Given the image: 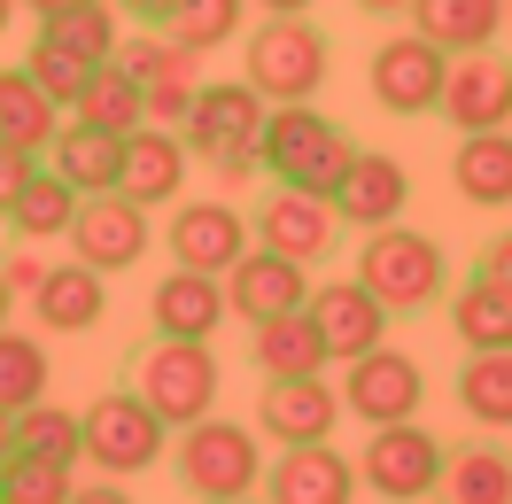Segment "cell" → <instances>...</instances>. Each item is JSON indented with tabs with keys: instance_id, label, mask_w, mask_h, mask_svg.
Wrapping results in <instances>:
<instances>
[{
	"instance_id": "6da1fadb",
	"label": "cell",
	"mask_w": 512,
	"mask_h": 504,
	"mask_svg": "<svg viewBox=\"0 0 512 504\" xmlns=\"http://www.w3.org/2000/svg\"><path fill=\"white\" fill-rule=\"evenodd\" d=\"M256 156L272 171V187L326 194V202H334V187H342V171H350V156H357V140L334 125V117H319L311 101H295V109H272V117H264Z\"/></svg>"
},
{
	"instance_id": "7a4b0ae2",
	"label": "cell",
	"mask_w": 512,
	"mask_h": 504,
	"mask_svg": "<svg viewBox=\"0 0 512 504\" xmlns=\"http://www.w3.org/2000/svg\"><path fill=\"white\" fill-rule=\"evenodd\" d=\"M381 311H427L450 287V256L435 249V233H412V225H388V233H365V256L350 272Z\"/></svg>"
},
{
	"instance_id": "3957f363",
	"label": "cell",
	"mask_w": 512,
	"mask_h": 504,
	"mask_svg": "<svg viewBox=\"0 0 512 504\" xmlns=\"http://www.w3.org/2000/svg\"><path fill=\"white\" fill-rule=\"evenodd\" d=\"M264 109H295L326 86V32L311 16H264L249 39V78H241Z\"/></svg>"
},
{
	"instance_id": "277c9868",
	"label": "cell",
	"mask_w": 512,
	"mask_h": 504,
	"mask_svg": "<svg viewBox=\"0 0 512 504\" xmlns=\"http://www.w3.org/2000/svg\"><path fill=\"white\" fill-rule=\"evenodd\" d=\"M171 458H179V481H187L202 504H233V497H256V489H264V442H249V427H233L218 411L171 442Z\"/></svg>"
},
{
	"instance_id": "5b68a950",
	"label": "cell",
	"mask_w": 512,
	"mask_h": 504,
	"mask_svg": "<svg viewBox=\"0 0 512 504\" xmlns=\"http://www.w3.org/2000/svg\"><path fill=\"white\" fill-rule=\"evenodd\" d=\"M132 380H140L132 396L156 411L171 435H187V427H202L218 411V357H210V342H156Z\"/></svg>"
},
{
	"instance_id": "8992f818",
	"label": "cell",
	"mask_w": 512,
	"mask_h": 504,
	"mask_svg": "<svg viewBox=\"0 0 512 504\" xmlns=\"http://www.w3.org/2000/svg\"><path fill=\"white\" fill-rule=\"evenodd\" d=\"M78 435H86V466H101V481H132V473H148L171 450V427L140 396H125V388L94 396L78 411Z\"/></svg>"
},
{
	"instance_id": "52a82bcc",
	"label": "cell",
	"mask_w": 512,
	"mask_h": 504,
	"mask_svg": "<svg viewBox=\"0 0 512 504\" xmlns=\"http://www.w3.org/2000/svg\"><path fill=\"white\" fill-rule=\"evenodd\" d=\"M443 442L427 435L419 419H404V427H373V442L357 450L350 466H357V481L373 489V497H388V504H419V497H435V481H443Z\"/></svg>"
},
{
	"instance_id": "ba28073f",
	"label": "cell",
	"mask_w": 512,
	"mask_h": 504,
	"mask_svg": "<svg viewBox=\"0 0 512 504\" xmlns=\"http://www.w3.org/2000/svg\"><path fill=\"white\" fill-rule=\"evenodd\" d=\"M334 396H342V411L365 419V427H404V419H419V404H427V373H419V357L381 342V349H365L357 365H342Z\"/></svg>"
},
{
	"instance_id": "9c48e42d",
	"label": "cell",
	"mask_w": 512,
	"mask_h": 504,
	"mask_svg": "<svg viewBox=\"0 0 512 504\" xmlns=\"http://www.w3.org/2000/svg\"><path fill=\"white\" fill-rule=\"evenodd\" d=\"M148 210L140 202H125V194H86L78 202V218H70V256L86 264V272H132L140 256H148Z\"/></svg>"
},
{
	"instance_id": "30bf717a",
	"label": "cell",
	"mask_w": 512,
	"mask_h": 504,
	"mask_svg": "<svg viewBox=\"0 0 512 504\" xmlns=\"http://www.w3.org/2000/svg\"><path fill=\"white\" fill-rule=\"evenodd\" d=\"M443 78H450V55L443 47H427L419 32H396L373 47V101H381L388 117H427L435 101H443Z\"/></svg>"
},
{
	"instance_id": "8fae6325",
	"label": "cell",
	"mask_w": 512,
	"mask_h": 504,
	"mask_svg": "<svg viewBox=\"0 0 512 504\" xmlns=\"http://www.w3.org/2000/svg\"><path fill=\"white\" fill-rule=\"evenodd\" d=\"M163 249L179 256V272H210L225 280L241 256H249V218L233 202H179L163 225Z\"/></svg>"
},
{
	"instance_id": "7c38bea8",
	"label": "cell",
	"mask_w": 512,
	"mask_h": 504,
	"mask_svg": "<svg viewBox=\"0 0 512 504\" xmlns=\"http://www.w3.org/2000/svg\"><path fill=\"white\" fill-rule=\"evenodd\" d=\"M303 318H311V334H319L326 365H357L365 349H381V342H388V311H381V303H373L357 280H326V287H311Z\"/></svg>"
},
{
	"instance_id": "4fadbf2b",
	"label": "cell",
	"mask_w": 512,
	"mask_h": 504,
	"mask_svg": "<svg viewBox=\"0 0 512 504\" xmlns=\"http://www.w3.org/2000/svg\"><path fill=\"white\" fill-rule=\"evenodd\" d=\"M334 233H342V218H334V202H326V194L272 187L264 202H256V249L288 256V264H303V272L334 249Z\"/></svg>"
},
{
	"instance_id": "5bb4252c",
	"label": "cell",
	"mask_w": 512,
	"mask_h": 504,
	"mask_svg": "<svg viewBox=\"0 0 512 504\" xmlns=\"http://www.w3.org/2000/svg\"><path fill=\"white\" fill-rule=\"evenodd\" d=\"M404 202H412V171L381 148H357L342 187H334V218L357 233H388V225H404Z\"/></svg>"
},
{
	"instance_id": "9a60e30c",
	"label": "cell",
	"mask_w": 512,
	"mask_h": 504,
	"mask_svg": "<svg viewBox=\"0 0 512 504\" xmlns=\"http://www.w3.org/2000/svg\"><path fill=\"white\" fill-rule=\"evenodd\" d=\"M264 101L241 86V78H218V86H194V109H187V156H210L218 163L225 148H256V132H264Z\"/></svg>"
},
{
	"instance_id": "2e32d148",
	"label": "cell",
	"mask_w": 512,
	"mask_h": 504,
	"mask_svg": "<svg viewBox=\"0 0 512 504\" xmlns=\"http://www.w3.org/2000/svg\"><path fill=\"white\" fill-rule=\"evenodd\" d=\"M435 109H443L458 132H505L512 125V63L497 47H489V55H458Z\"/></svg>"
},
{
	"instance_id": "e0dca14e",
	"label": "cell",
	"mask_w": 512,
	"mask_h": 504,
	"mask_svg": "<svg viewBox=\"0 0 512 504\" xmlns=\"http://www.w3.org/2000/svg\"><path fill=\"white\" fill-rule=\"evenodd\" d=\"M311 303V272L303 264H288V256L272 249H249L233 272H225V311L249 318V326H264V318H288Z\"/></svg>"
},
{
	"instance_id": "ac0fdd59",
	"label": "cell",
	"mask_w": 512,
	"mask_h": 504,
	"mask_svg": "<svg viewBox=\"0 0 512 504\" xmlns=\"http://www.w3.org/2000/svg\"><path fill=\"white\" fill-rule=\"evenodd\" d=\"M350 497H357V466L334 442H295L264 473V504H350Z\"/></svg>"
},
{
	"instance_id": "d6986e66",
	"label": "cell",
	"mask_w": 512,
	"mask_h": 504,
	"mask_svg": "<svg viewBox=\"0 0 512 504\" xmlns=\"http://www.w3.org/2000/svg\"><path fill=\"white\" fill-rule=\"evenodd\" d=\"M334 419H342V396H334V380H264V396H256V427L272 442H326L334 435Z\"/></svg>"
},
{
	"instance_id": "ffe728a7",
	"label": "cell",
	"mask_w": 512,
	"mask_h": 504,
	"mask_svg": "<svg viewBox=\"0 0 512 504\" xmlns=\"http://www.w3.org/2000/svg\"><path fill=\"white\" fill-rule=\"evenodd\" d=\"M148 318H156V342H210L225 318V280L210 272H163L156 295H148Z\"/></svg>"
},
{
	"instance_id": "44dd1931",
	"label": "cell",
	"mask_w": 512,
	"mask_h": 504,
	"mask_svg": "<svg viewBox=\"0 0 512 504\" xmlns=\"http://www.w3.org/2000/svg\"><path fill=\"white\" fill-rule=\"evenodd\" d=\"M117 194H125V202H140V210H156V202H179V194H187V140H179V132H156V125L125 132Z\"/></svg>"
},
{
	"instance_id": "7402d4cb",
	"label": "cell",
	"mask_w": 512,
	"mask_h": 504,
	"mask_svg": "<svg viewBox=\"0 0 512 504\" xmlns=\"http://www.w3.org/2000/svg\"><path fill=\"white\" fill-rule=\"evenodd\" d=\"M404 16H412V32L427 47H443L450 63L458 55H489L497 32H505V0H412Z\"/></svg>"
},
{
	"instance_id": "603a6c76",
	"label": "cell",
	"mask_w": 512,
	"mask_h": 504,
	"mask_svg": "<svg viewBox=\"0 0 512 504\" xmlns=\"http://www.w3.org/2000/svg\"><path fill=\"white\" fill-rule=\"evenodd\" d=\"M32 318L47 326V334H86V326H101V318H109V280H101V272H86V264L70 256V264H55V272H47V287L32 295Z\"/></svg>"
},
{
	"instance_id": "cb8c5ba5",
	"label": "cell",
	"mask_w": 512,
	"mask_h": 504,
	"mask_svg": "<svg viewBox=\"0 0 512 504\" xmlns=\"http://www.w3.org/2000/svg\"><path fill=\"white\" fill-rule=\"evenodd\" d=\"M117 163H125V140H109L94 125H63L55 148H47V171L70 194H117Z\"/></svg>"
},
{
	"instance_id": "d4e9b609",
	"label": "cell",
	"mask_w": 512,
	"mask_h": 504,
	"mask_svg": "<svg viewBox=\"0 0 512 504\" xmlns=\"http://www.w3.org/2000/svg\"><path fill=\"white\" fill-rule=\"evenodd\" d=\"M55 132H63V109L32 86V70H0V148H24L47 163Z\"/></svg>"
},
{
	"instance_id": "484cf974",
	"label": "cell",
	"mask_w": 512,
	"mask_h": 504,
	"mask_svg": "<svg viewBox=\"0 0 512 504\" xmlns=\"http://www.w3.org/2000/svg\"><path fill=\"white\" fill-rule=\"evenodd\" d=\"M249 357H256V373H264V380H319L326 373V349H319V334H311V318H303V311L249 326Z\"/></svg>"
},
{
	"instance_id": "4316f807",
	"label": "cell",
	"mask_w": 512,
	"mask_h": 504,
	"mask_svg": "<svg viewBox=\"0 0 512 504\" xmlns=\"http://www.w3.org/2000/svg\"><path fill=\"white\" fill-rule=\"evenodd\" d=\"M450 179H458V194H466V202L505 210V202H512V132H458Z\"/></svg>"
},
{
	"instance_id": "83f0119b",
	"label": "cell",
	"mask_w": 512,
	"mask_h": 504,
	"mask_svg": "<svg viewBox=\"0 0 512 504\" xmlns=\"http://www.w3.org/2000/svg\"><path fill=\"white\" fill-rule=\"evenodd\" d=\"M450 326H458L466 357H497V349H512V295L489 280H466L450 295Z\"/></svg>"
},
{
	"instance_id": "f1b7e54d",
	"label": "cell",
	"mask_w": 512,
	"mask_h": 504,
	"mask_svg": "<svg viewBox=\"0 0 512 504\" xmlns=\"http://www.w3.org/2000/svg\"><path fill=\"white\" fill-rule=\"evenodd\" d=\"M443 504H512V458L497 442L450 450L443 458Z\"/></svg>"
},
{
	"instance_id": "f546056e",
	"label": "cell",
	"mask_w": 512,
	"mask_h": 504,
	"mask_svg": "<svg viewBox=\"0 0 512 504\" xmlns=\"http://www.w3.org/2000/svg\"><path fill=\"white\" fill-rule=\"evenodd\" d=\"M47 380H55L47 342H39V334H16V326H0V411L16 419V411L47 404Z\"/></svg>"
},
{
	"instance_id": "4dcf8cb0",
	"label": "cell",
	"mask_w": 512,
	"mask_h": 504,
	"mask_svg": "<svg viewBox=\"0 0 512 504\" xmlns=\"http://www.w3.org/2000/svg\"><path fill=\"white\" fill-rule=\"evenodd\" d=\"M70 125H94V132H109V140L140 132V86H132L117 63L86 70V94H78V109H70Z\"/></svg>"
},
{
	"instance_id": "1f68e13d",
	"label": "cell",
	"mask_w": 512,
	"mask_h": 504,
	"mask_svg": "<svg viewBox=\"0 0 512 504\" xmlns=\"http://www.w3.org/2000/svg\"><path fill=\"white\" fill-rule=\"evenodd\" d=\"M39 47H55L70 55L78 70H101L117 55V8L101 0V8H78V16H55V24H39Z\"/></svg>"
},
{
	"instance_id": "d6a6232c",
	"label": "cell",
	"mask_w": 512,
	"mask_h": 504,
	"mask_svg": "<svg viewBox=\"0 0 512 504\" xmlns=\"http://www.w3.org/2000/svg\"><path fill=\"white\" fill-rule=\"evenodd\" d=\"M78 202H86V194H70L55 171H39L32 187H24V202L8 210V233H16V241H63L70 218H78Z\"/></svg>"
},
{
	"instance_id": "836d02e7",
	"label": "cell",
	"mask_w": 512,
	"mask_h": 504,
	"mask_svg": "<svg viewBox=\"0 0 512 504\" xmlns=\"http://www.w3.org/2000/svg\"><path fill=\"white\" fill-rule=\"evenodd\" d=\"M241 16H249V0H179L171 24H163V39L187 47V55H210L225 39H241Z\"/></svg>"
},
{
	"instance_id": "e575fe53",
	"label": "cell",
	"mask_w": 512,
	"mask_h": 504,
	"mask_svg": "<svg viewBox=\"0 0 512 504\" xmlns=\"http://www.w3.org/2000/svg\"><path fill=\"white\" fill-rule=\"evenodd\" d=\"M458 404H466L474 427H512V349H497V357H466Z\"/></svg>"
},
{
	"instance_id": "d590c367",
	"label": "cell",
	"mask_w": 512,
	"mask_h": 504,
	"mask_svg": "<svg viewBox=\"0 0 512 504\" xmlns=\"http://www.w3.org/2000/svg\"><path fill=\"white\" fill-rule=\"evenodd\" d=\"M78 497V473L55 466V458H32V450H8L0 466V504H70Z\"/></svg>"
},
{
	"instance_id": "8d00e7d4",
	"label": "cell",
	"mask_w": 512,
	"mask_h": 504,
	"mask_svg": "<svg viewBox=\"0 0 512 504\" xmlns=\"http://www.w3.org/2000/svg\"><path fill=\"white\" fill-rule=\"evenodd\" d=\"M16 450H32V458H55V466H78V458H86L78 411H63V404H32V411H16Z\"/></svg>"
},
{
	"instance_id": "74e56055",
	"label": "cell",
	"mask_w": 512,
	"mask_h": 504,
	"mask_svg": "<svg viewBox=\"0 0 512 504\" xmlns=\"http://www.w3.org/2000/svg\"><path fill=\"white\" fill-rule=\"evenodd\" d=\"M187 109H194V55H187V47H171V63L140 86V125L179 132V125H187Z\"/></svg>"
},
{
	"instance_id": "f35d334b",
	"label": "cell",
	"mask_w": 512,
	"mask_h": 504,
	"mask_svg": "<svg viewBox=\"0 0 512 504\" xmlns=\"http://www.w3.org/2000/svg\"><path fill=\"white\" fill-rule=\"evenodd\" d=\"M24 70H32V86H39L47 101H55V109H78V94H86V70L70 63V55H55V47H39V39H32Z\"/></svg>"
},
{
	"instance_id": "ab89813d",
	"label": "cell",
	"mask_w": 512,
	"mask_h": 504,
	"mask_svg": "<svg viewBox=\"0 0 512 504\" xmlns=\"http://www.w3.org/2000/svg\"><path fill=\"white\" fill-rule=\"evenodd\" d=\"M109 63L125 70L132 86H148V78L171 63V39H163V32H132V39H117V55H109Z\"/></svg>"
},
{
	"instance_id": "60d3db41",
	"label": "cell",
	"mask_w": 512,
	"mask_h": 504,
	"mask_svg": "<svg viewBox=\"0 0 512 504\" xmlns=\"http://www.w3.org/2000/svg\"><path fill=\"white\" fill-rule=\"evenodd\" d=\"M39 171H47L39 156H24V148H0V218H8L16 202H24V187H32Z\"/></svg>"
},
{
	"instance_id": "b9f144b4",
	"label": "cell",
	"mask_w": 512,
	"mask_h": 504,
	"mask_svg": "<svg viewBox=\"0 0 512 504\" xmlns=\"http://www.w3.org/2000/svg\"><path fill=\"white\" fill-rule=\"evenodd\" d=\"M47 272H55L47 256H0V280H8V295H16V303H32L39 287H47Z\"/></svg>"
},
{
	"instance_id": "7bdbcfd3",
	"label": "cell",
	"mask_w": 512,
	"mask_h": 504,
	"mask_svg": "<svg viewBox=\"0 0 512 504\" xmlns=\"http://www.w3.org/2000/svg\"><path fill=\"white\" fill-rule=\"evenodd\" d=\"M474 280H489V287H505V295H512V233H497V241L481 249V272H474Z\"/></svg>"
},
{
	"instance_id": "ee69618b",
	"label": "cell",
	"mask_w": 512,
	"mask_h": 504,
	"mask_svg": "<svg viewBox=\"0 0 512 504\" xmlns=\"http://www.w3.org/2000/svg\"><path fill=\"white\" fill-rule=\"evenodd\" d=\"M109 8H125V16H132V24H140V32H163L179 0H109Z\"/></svg>"
},
{
	"instance_id": "f6af8a7d",
	"label": "cell",
	"mask_w": 512,
	"mask_h": 504,
	"mask_svg": "<svg viewBox=\"0 0 512 504\" xmlns=\"http://www.w3.org/2000/svg\"><path fill=\"white\" fill-rule=\"evenodd\" d=\"M256 171H264L256 148H225V156H218V179H225V187H241V179H256Z\"/></svg>"
},
{
	"instance_id": "bcb514c9",
	"label": "cell",
	"mask_w": 512,
	"mask_h": 504,
	"mask_svg": "<svg viewBox=\"0 0 512 504\" xmlns=\"http://www.w3.org/2000/svg\"><path fill=\"white\" fill-rule=\"evenodd\" d=\"M16 8H32L39 24H55V16H78V8H101V0H16Z\"/></svg>"
},
{
	"instance_id": "7dc6e473",
	"label": "cell",
	"mask_w": 512,
	"mask_h": 504,
	"mask_svg": "<svg viewBox=\"0 0 512 504\" xmlns=\"http://www.w3.org/2000/svg\"><path fill=\"white\" fill-rule=\"evenodd\" d=\"M70 504H132V497H125V481H86Z\"/></svg>"
},
{
	"instance_id": "c3c4849f",
	"label": "cell",
	"mask_w": 512,
	"mask_h": 504,
	"mask_svg": "<svg viewBox=\"0 0 512 504\" xmlns=\"http://www.w3.org/2000/svg\"><path fill=\"white\" fill-rule=\"evenodd\" d=\"M264 16H303V8H319V0H256Z\"/></svg>"
},
{
	"instance_id": "681fc988",
	"label": "cell",
	"mask_w": 512,
	"mask_h": 504,
	"mask_svg": "<svg viewBox=\"0 0 512 504\" xmlns=\"http://www.w3.org/2000/svg\"><path fill=\"white\" fill-rule=\"evenodd\" d=\"M357 8H365V16H404L412 0H357Z\"/></svg>"
},
{
	"instance_id": "f907efd6",
	"label": "cell",
	"mask_w": 512,
	"mask_h": 504,
	"mask_svg": "<svg viewBox=\"0 0 512 504\" xmlns=\"http://www.w3.org/2000/svg\"><path fill=\"white\" fill-rule=\"evenodd\" d=\"M8 450H16V419L0 411V458H8Z\"/></svg>"
},
{
	"instance_id": "816d5d0a",
	"label": "cell",
	"mask_w": 512,
	"mask_h": 504,
	"mask_svg": "<svg viewBox=\"0 0 512 504\" xmlns=\"http://www.w3.org/2000/svg\"><path fill=\"white\" fill-rule=\"evenodd\" d=\"M8 318H16V295H8V280H0V326H8Z\"/></svg>"
},
{
	"instance_id": "f5cc1de1",
	"label": "cell",
	"mask_w": 512,
	"mask_h": 504,
	"mask_svg": "<svg viewBox=\"0 0 512 504\" xmlns=\"http://www.w3.org/2000/svg\"><path fill=\"white\" fill-rule=\"evenodd\" d=\"M8 16H16V0H0V32H8Z\"/></svg>"
},
{
	"instance_id": "db71d44e",
	"label": "cell",
	"mask_w": 512,
	"mask_h": 504,
	"mask_svg": "<svg viewBox=\"0 0 512 504\" xmlns=\"http://www.w3.org/2000/svg\"><path fill=\"white\" fill-rule=\"evenodd\" d=\"M505 24H512V0H505Z\"/></svg>"
},
{
	"instance_id": "11a10c76",
	"label": "cell",
	"mask_w": 512,
	"mask_h": 504,
	"mask_svg": "<svg viewBox=\"0 0 512 504\" xmlns=\"http://www.w3.org/2000/svg\"><path fill=\"white\" fill-rule=\"evenodd\" d=\"M233 504H256V497H233Z\"/></svg>"
},
{
	"instance_id": "9f6ffc18",
	"label": "cell",
	"mask_w": 512,
	"mask_h": 504,
	"mask_svg": "<svg viewBox=\"0 0 512 504\" xmlns=\"http://www.w3.org/2000/svg\"><path fill=\"white\" fill-rule=\"evenodd\" d=\"M0 466H8V458H0Z\"/></svg>"
}]
</instances>
